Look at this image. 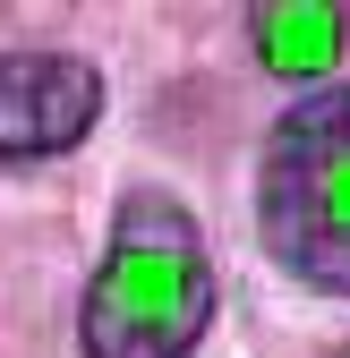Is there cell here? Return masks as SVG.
Returning <instances> with one entry per match:
<instances>
[{
  "mask_svg": "<svg viewBox=\"0 0 350 358\" xmlns=\"http://www.w3.org/2000/svg\"><path fill=\"white\" fill-rule=\"evenodd\" d=\"M214 248L171 188H128L111 213V248L85 282L77 341L85 358H188L214 324Z\"/></svg>",
  "mask_w": 350,
  "mask_h": 358,
  "instance_id": "obj_1",
  "label": "cell"
},
{
  "mask_svg": "<svg viewBox=\"0 0 350 358\" xmlns=\"http://www.w3.org/2000/svg\"><path fill=\"white\" fill-rule=\"evenodd\" d=\"M256 222L290 282L350 299V85H308L274 120Z\"/></svg>",
  "mask_w": 350,
  "mask_h": 358,
  "instance_id": "obj_2",
  "label": "cell"
},
{
  "mask_svg": "<svg viewBox=\"0 0 350 358\" xmlns=\"http://www.w3.org/2000/svg\"><path fill=\"white\" fill-rule=\"evenodd\" d=\"M103 120V77L77 52H0V162L77 154Z\"/></svg>",
  "mask_w": 350,
  "mask_h": 358,
  "instance_id": "obj_3",
  "label": "cell"
},
{
  "mask_svg": "<svg viewBox=\"0 0 350 358\" xmlns=\"http://www.w3.org/2000/svg\"><path fill=\"white\" fill-rule=\"evenodd\" d=\"M248 43L256 60L290 85H325L350 52V9L342 0H256L248 9Z\"/></svg>",
  "mask_w": 350,
  "mask_h": 358,
  "instance_id": "obj_4",
  "label": "cell"
},
{
  "mask_svg": "<svg viewBox=\"0 0 350 358\" xmlns=\"http://www.w3.org/2000/svg\"><path fill=\"white\" fill-rule=\"evenodd\" d=\"M333 358H350V350H333Z\"/></svg>",
  "mask_w": 350,
  "mask_h": 358,
  "instance_id": "obj_5",
  "label": "cell"
}]
</instances>
